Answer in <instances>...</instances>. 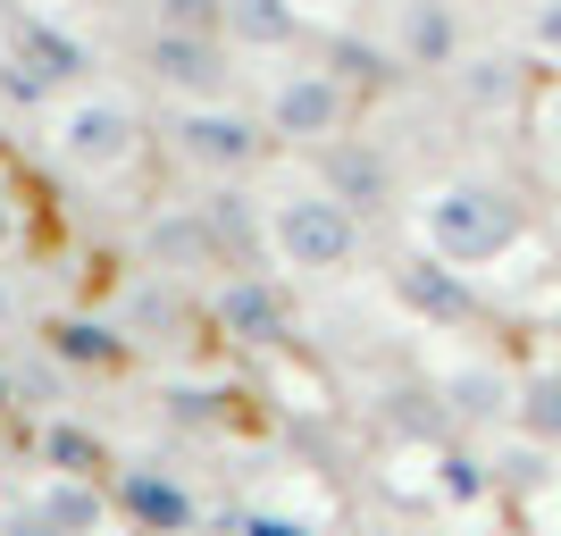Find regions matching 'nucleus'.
I'll use <instances>...</instances> for the list:
<instances>
[{
	"instance_id": "nucleus-1",
	"label": "nucleus",
	"mask_w": 561,
	"mask_h": 536,
	"mask_svg": "<svg viewBox=\"0 0 561 536\" xmlns=\"http://www.w3.org/2000/svg\"><path fill=\"white\" fill-rule=\"evenodd\" d=\"M402 218H411V243L427 260H445L461 277H486L519 243H537V202L494 176V168H453V176H427V185L402 193Z\"/></svg>"
},
{
	"instance_id": "nucleus-2",
	"label": "nucleus",
	"mask_w": 561,
	"mask_h": 536,
	"mask_svg": "<svg viewBox=\"0 0 561 536\" xmlns=\"http://www.w3.org/2000/svg\"><path fill=\"white\" fill-rule=\"evenodd\" d=\"M260 202V269L285 285H335L360 269V210L310 160H285L252 185Z\"/></svg>"
},
{
	"instance_id": "nucleus-3",
	"label": "nucleus",
	"mask_w": 561,
	"mask_h": 536,
	"mask_svg": "<svg viewBox=\"0 0 561 536\" xmlns=\"http://www.w3.org/2000/svg\"><path fill=\"white\" fill-rule=\"evenodd\" d=\"M260 126L277 142V160H319L335 142L360 135V110H369V84L352 68H328L319 50L310 59H277V68H252L243 76Z\"/></svg>"
},
{
	"instance_id": "nucleus-4",
	"label": "nucleus",
	"mask_w": 561,
	"mask_h": 536,
	"mask_svg": "<svg viewBox=\"0 0 561 536\" xmlns=\"http://www.w3.org/2000/svg\"><path fill=\"white\" fill-rule=\"evenodd\" d=\"M43 151L68 168L76 185H117V176H135L142 151H151V117H142L126 93L76 84V93L43 117Z\"/></svg>"
},
{
	"instance_id": "nucleus-5",
	"label": "nucleus",
	"mask_w": 561,
	"mask_h": 536,
	"mask_svg": "<svg viewBox=\"0 0 561 536\" xmlns=\"http://www.w3.org/2000/svg\"><path fill=\"white\" fill-rule=\"evenodd\" d=\"M168 135V160L193 168L202 185H260L268 168H277V142L260 126L252 93H218V101H176L160 117Z\"/></svg>"
},
{
	"instance_id": "nucleus-6",
	"label": "nucleus",
	"mask_w": 561,
	"mask_h": 536,
	"mask_svg": "<svg viewBox=\"0 0 561 536\" xmlns=\"http://www.w3.org/2000/svg\"><path fill=\"white\" fill-rule=\"evenodd\" d=\"M469 50H478V18H469V0H386V25H377V59H386L394 76L453 84Z\"/></svg>"
},
{
	"instance_id": "nucleus-7",
	"label": "nucleus",
	"mask_w": 561,
	"mask_h": 536,
	"mask_svg": "<svg viewBox=\"0 0 561 536\" xmlns=\"http://www.w3.org/2000/svg\"><path fill=\"white\" fill-rule=\"evenodd\" d=\"M135 68L168 93V110H176V101L243 93V76H234V50L218 43L210 25H151V34L135 43Z\"/></svg>"
},
{
	"instance_id": "nucleus-8",
	"label": "nucleus",
	"mask_w": 561,
	"mask_h": 536,
	"mask_svg": "<svg viewBox=\"0 0 561 536\" xmlns=\"http://www.w3.org/2000/svg\"><path fill=\"white\" fill-rule=\"evenodd\" d=\"M202 327L227 335V344L277 352L285 335H294V285H285L277 269H227V277H210V294H202Z\"/></svg>"
},
{
	"instance_id": "nucleus-9",
	"label": "nucleus",
	"mask_w": 561,
	"mask_h": 536,
	"mask_svg": "<svg viewBox=\"0 0 561 536\" xmlns=\"http://www.w3.org/2000/svg\"><path fill=\"white\" fill-rule=\"evenodd\" d=\"M218 43H227L243 68H277V59L328 50V34H319L294 0H218Z\"/></svg>"
},
{
	"instance_id": "nucleus-10",
	"label": "nucleus",
	"mask_w": 561,
	"mask_h": 536,
	"mask_svg": "<svg viewBox=\"0 0 561 536\" xmlns=\"http://www.w3.org/2000/svg\"><path fill=\"white\" fill-rule=\"evenodd\" d=\"M110 494H117V520L135 536H202V494L160 461H117Z\"/></svg>"
},
{
	"instance_id": "nucleus-11",
	"label": "nucleus",
	"mask_w": 561,
	"mask_h": 536,
	"mask_svg": "<svg viewBox=\"0 0 561 536\" xmlns=\"http://www.w3.org/2000/svg\"><path fill=\"white\" fill-rule=\"evenodd\" d=\"M386 285L402 294L411 319H427V335H445V327H478V294H469V277H461V269H445V260H427L420 243L386 269Z\"/></svg>"
},
{
	"instance_id": "nucleus-12",
	"label": "nucleus",
	"mask_w": 561,
	"mask_h": 536,
	"mask_svg": "<svg viewBox=\"0 0 561 536\" xmlns=\"http://www.w3.org/2000/svg\"><path fill=\"white\" fill-rule=\"evenodd\" d=\"M18 494H25V503H34V512H43L59 536H110V528H126V520H117L110 478H76V469H34Z\"/></svg>"
},
{
	"instance_id": "nucleus-13",
	"label": "nucleus",
	"mask_w": 561,
	"mask_h": 536,
	"mask_svg": "<svg viewBox=\"0 0 561 536\" xmlns=\"http://www.w3.org/2000/svg\"><path fill=\"white\" fill-rule=\"evenodd\" d=\"M319 176H328L335 193H344L352 210H377L386 193H394V168H386V151H377V135H352V142H335V151H319Z\"/></svg>"
},
{
	"instance_id": "nucleus-14",
	"label": "nucleus",
	"mask_w": 561,
	"mask_h": 536,
	"mask_svg": "<svg viewBox=\"0 0 561 536\" xmlns=\"http://www.w3.org/2000/svg\"><path fill=\"white\" fill-rule=\"evenodd\" d=\"M519 135H528V151H537L545 168H561V68H537L528 110H519Z\"/></svg>"
},
{
	"instance_id": "nucleus-15",
	"label": "nucleus",
	"mask_w": 561,
	"mask_h": 536,
	"mask_svg": "<svg viewBox=\"0 0 561 536\" xmlns=\"http://www.w3.org/2000/svg\"><path fill=\"white\" fill-rule=\"evenodd\" d=\"M519 427H528L537 444H561V369L519 377Z\"/></svg>"
},
{
	"instance_id": "nucleus-16",
	"label": "nucleus",
	"mask_w": 561,
	"mask_h": 536,
	"mask_svg": "<svg viewBox=\"0 0 561 536\" xmlns=\"http://www.w3.org/2000/svg\"><path fill=\"white\" fill-rule=\"evenodd\" d=\"M519 59L561 68V0H519Z\"/></svg>"
},
{
	"instance_id": "nucleus-17",
	"label": "nucleus",
	"mask_w": 561,
	"mask_h": 536,
	"mask_svg": "<svg viewBox=\"0 0 561 536\" xmlns=\"http://www.w3.org/2000/svg\"><path fill=\"white\" fill-rule=\"evenodd\" d=\"M0 536H59V528H50L25 494H0Z\"/></svg>"
},
{
	"instance_id": "nucleus-18",
	"label": "nucleus",
	"mask_w": 561,
	"mask_h": 536,
	"mask_svg": "<svg viewBox=\"0 0 561 536\" xmlns=\"http://www.w3.org/2000/svg\"><path fill=\"white\" fill-rule=\"evenodd\" d=\"M294 9H302V18L319 25V34H344V25L360 18V0H294Z\"/></svg>"
},
{
	"instance_id": "nucleus-19",
	"label": "nucleus",
	"mask_w": 561,
	"mask_h": 536,
	"mask_svg": "<svg viewBox=\"0 0 561 536\" xmlns=\"http://www.w3.org/2000/svg\"><path fill=\"white\" fill-rule=\"evenodd\" d=\"M537 193H545V202L561 210V168H545V176H537Z\"/></svg>"
},
{
	"instance_id": "nucleus-20",
	"label": "nucleus",
	"mask_w": 561,
	"mask_h": 536,
	"mask_svg": "<svg viewBox=\"0 0 561 536\" xmlns=\"http://www.w3.org/2000/svg\"><path fill=\"white\" fill-rule=\"evenodd\" d=\"M352 536H394V528H352Z\"/></svg>"
}]
</instances>
